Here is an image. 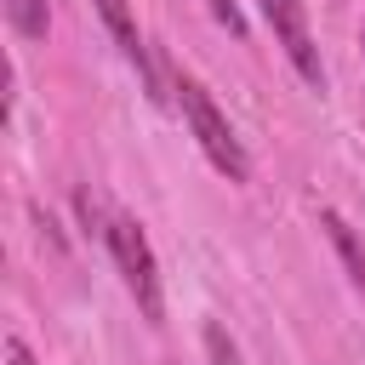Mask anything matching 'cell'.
<instances>
[{
	"mask_svg": "<svg viewBox=\"0 0 365 365\" xmlns=\"http://www.w3.org/2000/svg\"><path fill=\"white\" fill-rule=\"evenodd\" d=\"M177 97H182V114H188V131H194V143L205 148V160L228 177V182H245L251 177V160H245V148H240V137H234V125L222 120V108L211 103V91L200 86V80H188V74H177Z\"/></svg>",
	"mask_w": 365,
	"mask_h": 365,
	"instance_id": "1",
	"label": "cell"
},
{
	"mask_svg": "<svg viewBox=\"0 0 365 365\" xmlns=\"http://www.w3.org/2000/svg\"><path fill=\"white\" fill-rule=\"evenodd\" d=\"M108 251H114V262H120V274H125V285H131L137 308H143L148 319H160V314H165V302H160V268H154L148 234H143L131 217H114V222H108Z\"/></svg>",
	"mask_w": 365,
	"mask_h": 365,
	"instance_id": "2",
	"label": "cell"
},
{
	"mask_svg": "<svg viewBox=\"0 0 365 365\" xmlns=\"http://www.w3.org/2000/svg\"><path fill=\"white\" fill-rule=\"evenodd\" d=\"M262 11H268V23H274V34H279L291 68H297L314 91H325V68H319V51H314V34H308V11H302V0H262Z\"/></svg>",
	"mask_w": 365,
	"mask_h": 365,
	"instance_id": "3",
	"label": "cell"
},
{
	"mask_svg": "<svg viewBox=\"0 0 365 365\" xmlns=\"http://www.w3.org/2000/svg\"><path fill=\"white\" fill-rule=\"evenodd\" d=\"M97 6V17L108 23V34H114V46L137 63V74L148 80V51H143V34H137V11H131V0H91Z\"/></svg>",
	"mask_w": 365,
	"mask_h": 365,
	"instance_id": "4",
	"label": "cell"
},
{
	"mask_svg": "<svg viewBox=\"0 0 365 365\" xmlns=\"http://www.w3.org/2000/svg\"><path fill=\"white\" fill-rule=\"evenodd\" d=\"M319 222H325V234H331V245H336V257H342V268H348V279H354V285L365 291V245L354 240V228H348V222H342L336 211H325Z\"/></svg>",
	"mask_w": 365,
	"mask_h": 365,
	"instance_id": "5",
	"label": "cell"
},
{
	"mask_svg": "<svg viewBox=\"0 0 365 365\" xmlns=\"http://www.w3.org/2000/svg\"><path fill=\"white\" fill-rule=\"evenodd\" d=\"M6 23H11L23 40H46L51 11H46V0H6Z\"/></svg>",
	"mask_w": 365,
	"mask_h": 365,
	"instance_id": "6",
	"label": "cell"
},
{
	"mask_svg": "<svg viewBox=\"0 0 365 365\" xmlns=\"http://www.w3.org/2000/svg\"><path fill=\"white\" fill-rule=\"evenodd\" d=\"M205 359H211V365H245V359H240V348H234V336H228L217 319L205 325Z\"/></svg>",
	"mask_w": 365,
	"mask_h": 365,
	"instance_id": "7",
	"label": "cell"
},
{
	"mask_svg": "<svg viewBox=\"0 0 365 365\" xmlns=\"http://www.w3.org/2000/svg\"><path fill=\"white\" fill-rule=\"evenodd\" d=\"M205 6H211V17H217L234 40H245V17H240V6H234V0H205Z\"/></svg>",
	"mask_w": 365,
	"mask_h": 365,
	"instance_id": "8",
	"label": "cell"
},
{
	"mask_svg": "<svg viewBox=\"0 0 365 365\" xmlns=\"http://www.w3.org/2000/svg\"><path fill=\"white\" fill-rule=\"evenodd\" d=\"M6 359H11V365H34V354H29V342H23V336H11V342H6Z\"/></svg>",
	"mask_w": 365,
	"mask_h": 365,
	"instance_id": "9",
	"label": "cell"
},
{
	"mask_svg": "<svg viewBox=\"0 0 365 365\" xmlns=\"http://www.w3.org/2000/svg\"><path fill=\"white\" fill-rule=\"evenodd\" d=\"M359 40H365V29H359Z\"/></svg>",
	"mask_w": 365,
	"mask_h": 365,
	"instance_id": "10",
	"label": "cell"
}]
</instances>
